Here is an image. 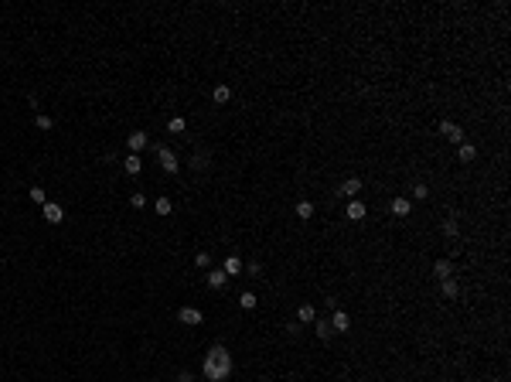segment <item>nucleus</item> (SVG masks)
Segmentation results:
<instances>
[{"label":"nucleus","instance_id":"b1692460","mask_svg":"<svg viewBox=\"0 0 511 382\" xmlns=\"http://www.w3.org/2000/svg\"><path fill=\"white\" fill-rule=\"evenodd\" d=\"M153 208H157V215H170V208H174V205H170V198H157V205H153Z\"/></svg>","mask_w":511,"mask_h":382},{"label":"nucleus","instance_id":"423d86ee","mask_svg":"<svg viewBox=\"0 0 511 382\" xmlns=\"http://www.w3.org/2000/svg\"><path fill=\"white\" fill-rule=\"evenodd\" d=\"M177 318H181V324H191V328L205 321V314H201L198 307H181V314H177Z\"/></svg>","mask_w":511,"mask_h":382},{"label":"nucleus","instance_id":"6ab92c4d","mask_svg":"<svg viewBox=\"0 0 511 382\" xmlns=\"http://www.w3.org/2000/svg\"><path fill=\"white\" fill-rule=\"evenodd\" d=\"M443 236H447V239H457V236H460V226H457V218H447V222H443Z\"/></svg>","mask_w":511,"mask_h":382},{"label":"nucleus","instance_id":"9b49d317","mask_svg":"<svg viewBox=\"0 0 511 382\" xmlns=\"http://www.w3.org/2000/svg\"><path fill=\"white\" fill-rule=\"evenodd\" d=\"M222 273H225V276H239V273H242V260H239V256H228L225 263H222Z\"/></svg>","mask_w":511,"mask_h":382},{"label":"nucleus","instance_id":"7ed1b4c3","mask_svg":"<svg viewBox=\"0 0 511 382\" xmlns=\"http://www.w3.org/2000/svg\"><path fill=\"white\" fill-rule=\"evenodd\" d=\"M44 222H48V226H61V222H65V212H61V205H55V202H44Z\"/></svg>","mask_w":511,"mask_h":382},{"label":"nucleus","instance_id":"f03ea898","mask_svg":"<svg viewBox=\"0 0 511 382\" xmlns=\"http://www.w3.org/2000/svg\"><path fill=\"white\" fill-rule=\"evenodd\" d=\"M440 134L447 136V140H450V144H457V147H460V144H464V130H460V126H457V123H450V120H443V123H440Z\"/></svg>","mask_w":511,"mask_h":382},{"label":"nucleus","instance_id":"c85d7f7f","mask_svg":"<svg viewBox=\"0 0 511 382\" xmlns=\"http://www.w3.org/2000/svg\"><path fill=\"white\" fill-rule=\"evenodd\" d=\"M208 263H211V256H208V252H198V256H194V266H201V270H205Z\"/></svg>","mask_w":511,"mask_h":382},{"label":"nucleus","instance_id":"1a4fd4ad","mask_svg":"<svg viewBox=\"0 0 511 382\" xmlns=\"http://www.w3.org/2000/svg\"><path fill=\"white\" fill-rule=\"evenodd\" d=\"M358 191H361V181H358V178H348V181L341 184V191H338V194H344V198L351 202V198H358Z\"/></svg>","mask_w":511,"mask_h":382},{"label":"nucleus","instance_id":"39448f33","mask_svg":"<svg viewBox=\"0 0 511 382\" xmlns=\"http://www.w3.org/2000/svg\"><path fill=\"white\" fill-rule=\"evenodd\" d=\"M327 324H331V331H334V334H344V331L351 328V318H348L344 310H334V318H331Z\"/></svg>","mask_w":511,"mask_h":382},{"label":"nucleus","instance_id":"c756f323","mask_svg":"<svg viewBox=\"0 0 511 382\" xmlns=\"http://www.w3.org/2000/svg\"><path fill=\"white\" fill-rule=\"evenodd\" d=\"M130 205H133V208H147V198H143V194H133Z\"/></svg>","mask_w":511,"mask_h":382},{"label":"nucleus","instance_id":"0eeeda50","mask_svg":"<svg viewBox=\"0 0 511 382\" xmlns=\"http://www.w3.org/2000/svg\"><path fill=\"white\" fill-rule=\"evenodd\" d=\"M147 144H150V136L143 134V130H136V134H130V136H126V147H130L133 154H140L143 147H147Z\"/></svg>","mask_w":511,"mask_h":382},{"label":"nucleus","instance_id":"9d476101","mask_svg":"<svg viewBox=\"0 0 511 382\" xmlns=\"http://www.w3.org/2000/svg\"><path fill=\"white\" fill-rule=\"evenodd\" d=\"M409 212H413V202L409 198H392V215L396 218H406Z\"/></svg>","mask_w":511,"mask_h":382},{"label":"nucleus","instance_id":"dca6fc26","mask_svg":"<svg viewBox=\"0 0 511 382\" xmlns=\"http://www.w3.org/2000/svg\"><path fill=\"white\" fill-rule=\"evenodd\" d=\"M211 99L222 106V102H228V99H232V89H228V86H215V89H211Z\"/></svg>","mask_w":511,"mask_h":382},{"label":"nucleus","instance_id":"bb28decb","mask_svg":"<svg viewBox=\"0 0 511 382\" xmlns=\"http://www.w3.org/2000/svg\"><path fill=\"white\" fill-rule=\"evenodd\" d=\"M413 198H416V202L430 198V188H426V184H416V188H413Z\"/></svg>","mask_w":511,"mask_h":382},{"label":"nucleus","instance_id":"a878e982","mask_svg":"<svg viewBox=\"0 0 511 382\" xmlns=\"http://www.w3.org/2000/svg\"><path fill=\"white\" fill-rule=\"evenodd\" d=\"M31 202H38V205H44V202H48V194H44V188H31Z\"/></svg>","mask_w":511,"mask_h":382},{"label":"nucleus","instance_id":"5701e85b","mask_svg":"<svg viewBox=\"0 0 511 382\" xmlns=\"http://www.w3.org/2000/svg\"><path fill=\"white\" fill-rule=\"evenodd\" d=\"M256 304H259V300H256V294H242V297H239V307H242V310H252Z\"/></svg>","mask_w":511,"mask_h":382},{"label":"nucleus","instance_id":"cd10ccee","mask_svg":"<svg viewBox=\"0 0 511 382\" xmlns=\"http://www.w3.org/2000/svg\"><path fill=\"white\" fill-rule=\"evenodd\" d=\"M51 126H55V120H51V116H44V113H41V116H38V130H51Z\"/></svg>","mask_w":511,"mask_h":382},{"label":"nucleus","instance_id":"aec40b11","mask_svg":"<svg viewBox=\"0 0 511 382\" xmlns=\"http://www.w3.org/2000/svg\"><path fill=\"white\" fill-rule=\"evenodd\" d=\"M167 130H170V134H184V130H188V123H184V116H174V120H170V123H167Z\"/></svg>","mask_w":511,"mask_h":382},{"label":"nucleus","instance_id":"f257e3e1","mask_svg":"<svg viewBox=\"0 0 511 382\" xmlns=\"http://www.w3.org/2000/svg\"><path fill=\"white\" fill-rule=\"evenodd\" d=\"M232 376V355H228L222 344H215L208 355H205V379L208 382H225Z\"/></svg>","mask_w":511,"mask_h":382},{"label":"nucleus","instance_id":"7c9ffc66","mask_svg":"<svg viewBox=\"0 0 511 382\" xmlns=\"http://www.w3.org/2000/svg\"><path fill=\"white\" fill-rule=\"evenodd\" d=\"M249 276H263V266L259 263H249Z\"/></svg>","mask_w":511,"mask_h":382},{"label":"nucleus","instance_id":"4468645a","mask_svg":"<svg viewBox=\"0 0 511 382\" xmlns=\"http://www.w3.org/2000/svg\"><path fill=\"white\" fill-rule=\"evenodd\" d=\"M457 157H460V164H467V160L477 157V147H474V144H460V147H457Z\"/></svg>","mask_w":511,"mask_h":382},{"label":"nucleus","instance_id":"f3484780","mask_svg":"<svg viewBox=\"0 0 511 382\" xmlns=\"http://www.w3.org/2000/svg\"><path fill=\"white\" fill-rule=\"evenodd\" d=\"M225 284H228V276L222 273V270H211V273H208V286H215V290H222Z\"/></svg>","mask_w":511,"mask_h":382},{"label":"nucleus","instance_id":"6e6552de","mask_svg":"<svg viewBox=\"0 0 511 382\" xmlns=\"http://www.w3.org/2000/svg\"><path fill=\"white\" fill-rule=\"evenodd\" d=\"M344 215H348V218H351V222H361V218H365V215H368V208H365V205H361L358 198H351V202H348V212H344Z\"/></svg>","mask_w":511,"mask_h":382},{"label":"nucleus","instance_id":"ddd939ff","mask_svg":"<svg viewBox=\"0 0 511 382\" xmlns=\"http://www.w3.org/2000/svg\"><path fill=\"white\" fill-rule=\"evenodd\" d=\"M314 318H317V310H314V304H300V307H297V321H300V324H310Z\"/></svg>","mask_w":511,"mask_h":382},{"label":"nucleus","instance_id":"a211bd4d","mask_svg":"<svg viewBox=\"0 0 511 382\" xmlns=\"http://www.w3.org/2000/svg\"><path fill=\"white\" fill-rule=\"evenodd\" d=\"M443 297H450V300L460 297V284L457 280H443Z\"/></svg>","mask_w":511,"mask_h":382},{"label":"nucleus","instance_id":"f8f14e48","mask_svg":"<svg viewBox=\"0 0 511 382\" xmlns=\"http://www.w3.org/2000/svg\"><path fill=\"white\" fill-rule=\"evenodd\" d=\"M123 171H126V174H140V171H143V160H140V154H130V157L123 160Z\"/></svg>","mask_w":511,"mask_h":382},{"label":"nucleus","instance_id":"393cba45","mask_svg":"<svg viewBox=\"0 0 511 382\" xmlns=\"http://www.w3.org/2000/svg\"><path fill=\"white\" fill-rule=\"evenodd\" d=\"M331 334H334V331H331V324H327V321H317V338H321V342H327Z\"/></svg>","mask_w":511,"mask_h":382},{"label":"nucleus","instance_id":"2eb2a0df","mask_svg":"<svg viewBox=\"0 0 511 382\" xmlns=\"http://www.w3.org/2000/svg\"><path fill=\"white\" fill-rule=\"evenodd\" d=\"M433 273H436V280H450V273H454V266H450L447 260H436Z\"/></svg>","mask_w":511,"mask_h":382},{"label":"nucleus","instance_id":"412c9836","mask_svg":"<svg viewBox=\"0 0 511 382\" xmlns=\"http://www.w3.org/2000/svg\"><path fill=\"white\" fill-rule=\"evenodd\" d=\"M297 215L300 218H314V202H297Z\"/></svg>","mask_w":511,"mask_h":382},{"label":"nucleus","instance_id":"20e7f679","mask_svg":"<svg viewBox=\"0 0 511 382\" xmlns=\"http://www.w3.org/2000/svg\"><path fill=\"white\" fill-rule=\"evenodd\" d=\"M157 157H160V164H164V171L167 174H177L181 171V164H177V157L167 150V147H157Z\"/></svg>","mask_w":511,"mask_h":382},{"label":"nucleus","instance_id":"4be33fe9","mask_svg":"<svg viewBox=\"0 0 511 382\" xmlns=\"http://www.w3.org/2000/svg\"><path fill=\"white\" fill-rule=\"evenodd\" d=\"M191 168H194V171H205V168H208V154H194V157H191Z\"/></svg>","mask_w":511,"mask_h":382}]
</instances>
